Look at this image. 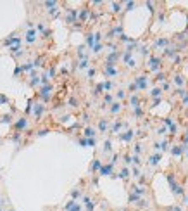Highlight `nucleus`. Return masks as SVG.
Wrapping results in <instances>:
<instances>
[{
    "mask_svg": "<svg viewBox=\"0 0 188 211\" xmlns=\"http://www.w3.org/2000/svg\"><path fill=\"white\" fill-rule=\"evenodd\" d=\"M159 159H161V156H154V158L150 159V164H157V163H159Z\"/></svg>",
    "mask_w": 188,
    "mask_h": 211,
    "instance_id": "obj_10",
    "label": "nucleus"
},
{
    "mask_svg": "<svg viewBox=\"0 0 188 211\" xmlns=\"http://www.w3.org/2000/svg\"><path fill=\"white\" fill-rule=\"evenodd\" d=\"M133 7H135V4H133V2H130V4H128V10H131Z\"/></svg>",
    "mask_w": 188,
    "mask_h": 211,
    "instance_id": "obj_22",
    "label": "nucleus"
},
{
    "mask_svg": "<svg viewBox=\"0 0 188 211\" xmlns=\"http://www.w3.org/2000/svg\"><path fill=\"white\" fill-rule=\"evenodd\" d=\"M118 97H119V99H122V97H124V92H122V90H119V92H118Z\"/></svg>",
    "mask_w": 188,
    "mask_h": 211,
    "instance_id": "obj_21",
    "label": "nucleus"
},
{
    "mask_svg": "<svg viewBox=\"0 0 188 211\" xmlns=\"http://www.w3.org/2000/svg\"><path fill=\"white\" fill-rule=\"evenodd\" d=\"M133 189H135L136 194H140V196H142V194H145V189H142V187H133Z\"/></svg>",
    "mask_w": 188,
    "mask_h": 211,
    "instance_id": "obj_13",
    "label": "nucleus"
},
{
    "mask_svg": "<svg viewBox=\"0 0 188 211\" xmlns=\"http://www.w3.org/2000/svg\"><path fill=\"white\" fill-rule=\"evenodd\" d=\"M66 209L67 211H81V208L76 204L74 201H71V202H67V206H66Z\"/></svg>",
    "mask_w": 188,
    "mask_h": 211,
    "instance_id": "obj_3",
    "label": "nucleus"
},
{
    "mask_svg": "<svg viewBox=\"0 0 188 211\" xmlns=\"http://www.w3.org/2000/svg\"><path fill=\"white\" fill-rule=\"evenodd\" d=\"M161 93H162V90H161V88H154V90H152V97H161Z\"/></svg>",
    "mask_w": 188,
    "mask_h": 211,
    "instance_id": "obj_9",
    "label": "nucleus"
},
{
    "mask_svg": "<svg viewBox=\"0 0 188 211\" xmlns=\"http://www.w3.org/2000/svg\"><path fill=\"white\" fill-rule=\"evenodd\" d=\"M173 154H176V156H178V154H181V149H178V147H176V149H173Z\"/></svg>",
    "mask_w": 188,
    "mask_h": 211,
    "instance_id": "obj_19",
    "label": "nucleus"
},
{
    "mask_svg": "<svg viewBox=\"0 0 188 211\" xmlns=\"http://www.w3.org/2000/svg\"><path fill=\"white\" fill-rule=\"evenodd\" d=\"M186 204H188V197H186Z\"/></svg>",
    "mask_w": 188,
    "mask_h": 211,
    "instance_id": "obj_24",
    "label": "nucleus"
},
{
    "mask_svg": "<svg viewBox=\"0 0 188 211\" xmlns=\"http://www.w3.org/2000/svg\"><path fill=\"white\" fill-rule=\"evenodd\" d=\"M157 45H161V47H162V45H166V40H159Z\"/></svg>",
    "mask_w": 188,
    "mask_h": 211,
    "instance_id": "obj_23",
    "label": "nucleus"
},
{
    "mask_svg": "<svg viewBox=\"0 0 188 211\" xmlns=\"http://www.w3.org/2000/svg\"><path fill=\"white\" fill-rule=\"evenodd\" d=\"M112 10H114V12H119V10H121V5H119V4H112Z\"/></svg>",
    "mask_w": 188,
    "mask_h": 211,
    "instance_id": "obj_14",
    "label": "nucleus"
},
{
    "mask_svg": "<svg viewBox=\"0 0 188 211\" xmlns=\"http://www.w3.org/2000/svg\"><path fill=\"white\" fill-rule=\"evenodd\" d=\"M98 128H100L102 132H104L105 128H107V121H105V119H102V121H100V126H98Z\"/></svg>",
    "mask_w": 188,
    "mask_h": 211,
    "instance_id": "obj_12",
    "label": "nucleus"
},
{
    "mask_svg": "<svg viewBox=\"0 0 188 211\" xmlns=\"http://www.w3.org/2000/svg\"><path fill=\"white\" fill-rule=\"evenodd\" d=\"M110 111H112L114 114H116V113H119V111H121V104H114L112 107H110Z\"/></svg>",
    "mask_w": 188,
    "mask_h": 211,
    "instance_id": "obj_8",
    "label": "nucleus"
},
{
    "mask_svg": "<svg viewBox=\"0 0 188 211\" xmlns=\"http://www.w3.org/2000/svg\"><path fill=\"white\" fill-rule=\"evenodd\" d=\"M157 80H159V81H164V80H166V75H164V73H161V75H157Z\"/></svg>",
    "mask_w": 188,
    "mask_h": 211,
    "instance_id": "obj_16",
    "label": "nucleus"
},
{
    "mask_svg": "<svg viewBox=\"0 0 188 211\" xmlns=\"http://www.w3.org/2000/svg\"><path fill=\"white\" fill-rule=\"evenodd\" d=\"M100 166H102V164H100V161H95V163H93V170H98Z\"/></svg>",
    "mask_w": 188,
    "mask_h": 211,
    "instance_id": "obj_18",
    "label": "nucleus"
},
{
    "mask_svg": "<svg viewBox=\"0 0 188 211\" xmlns=\"http://www.w3.org/2000/svg\"><path fill=\"white\" fill-rule=\"evenodd\" d=\"M110 170H112V164H107V166L102 168V175H109Z\"/></svg>",
    "mask_w": 188,
    "mask_h": 211,
    "instance_id": "obj_6",
    "label": "nucleus"
},
{
    "mask_svg": "<svg viewBox=\"0 0 188 211\" xmlns=\"http://www.w3.org/2000/svg\"><path fill=\"white\" fill-rule=\"evenodd\" d=\"M176 83H178V85H183L185 81H183V78H181V76H176Z\"/></svg>",
    "mask_w": 188,
    "mask_h": 211,
    "instance_id": "obj_17",
    "label": "nucleus"
},
{
    "mask_svg": "<svg viewBox=\"0 0 188 211\" xmlns=\"http://www.w3.org/2000/svg\"><path fill=\"white\" fill-rule=\"evenodd\" d=\"M135 85H136V88H138V90H145V88H147V85H149V81H147V76H138Z\"/></svg>",
    "mask_w": 188,
    "mask_h": 211,
    "instance_id": "obj_1",
    "label": "nucleus"
},
{
    "mask_svg": "<svg viewBox=\"0 0 188 211\" xmlns=\"http://www.w3.org/2000/svg\"><path fill=\"white\" fill-rule=\"evenodd\" d=\"M86 42H88V45H93V35H88Z\"/></svg>",
    "mask_w": 188,
    "mask_h": 211,
    "instance_id": "obj_15",
    "label": "nucleus"
},
{
    "mask_svg": "<svg viewBox=\"0 0 188 211\" xmlns=\"http://www.w3.org/2000/svg\"><path fill=\"white\" fill-rule=\"evenodd\" d=\"M35 40H36V31L35 30H30L26 33V42H28V43H33Z\"/></svg>",
    "mask_w": 188,
    "mask_h": 211,
    "instance_id": "obj_2",
    "label": "nucleus"
},
{
    "mask_svg": "<svg viewBox=\"0 0 188 211\" xmlns=\"http://www.w3.org/2000/svg\"><path fill=\"white\" fill-rule=\"evenodd\" d=\"M88 66V61H83L81 64H79V68H86Z\"/></svg>",
    "mask_w": 188,
    "mask_h": 211,
    "instance_id": "obj_20",
    "label": "nucleus"
},
{
    "mask_svg": "<svg viewBox=\"0 0 188 211\" xmlns=\"http://www.w3.org/2000/svg\"><path fill=\"white\" fill-rule=\"evenodd\" d=\"M85 135L86 137H95V130H93V128H86V130H85Z\"/></svg>",
    "mask_w": 188,
    "mask_h": 211,
    "instance_id": "obj_7",
    "label": "nucleus"
},
{
    "mask_svg": "<svg viewBox=\"0 0 188 211\" xmlns=\"http://www.w3.org/2000/svg\"><path fill=\"white\" fill-rule=\"evenodd\" d=\"M0 211H2V209H0Z\"/></svg>",
    "mask_w": 188,
    "mask_h": 211,
    "instance_id": "obj_25",
    "label": "nucleus"
},
{
    "mask_svg": "<svg viewBox=\"0 0 188 211\" xmlns=\"http://www.w3.org/2000/svg\"><path fill=\"white\" fill-rule=\"evenodd\" d=\"M26 123H28V121H26V118H21V119L18 121V123H16V128H18V130H21V128H24V126H26Z\"/></svg>",
    "mask_w": 188,
    "mask_h": 211,
    "instance_id": "obj_4",
    "label": "nucleus"
},
{
    "mask_svg": "<svg viewBox=\"0 0 188 211\" xmlns=\"http://www.w3.org/2000/svg\"><path fill=\"white\" fill-rule=\"evenodd\" d=\"M128 175H130V172H128L126 168H124V170L121 172V175H119V176H121V178H128Z\"/></svg>",
    "mask_w": 188,
    "mask_h": 211,
    "instance_id": "obj_11",
    "label": "nucleus"
},
{
    "mask_svg": "<svg viewBox=\"0 0 188 211\" xmlns=\"http://www.w3.org/2000/svg\"><path fill=\"white\" fill-rule=\"evenodd\" d=\"M157 64L161 66V61H159V59H152V61H150V68H152L154 71L157 69Z\"/></svg>",
    "mask_w": 188,
    "mask_h": 211,
    "instance_id": "obj_5",
    "label": "nucleus"
}]
</instances>
